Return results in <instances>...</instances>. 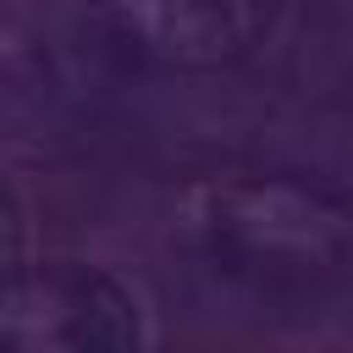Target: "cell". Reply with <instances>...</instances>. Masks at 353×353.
Segmentation results:
<instances>
[{
	"label": "cell",
	"instance_id": "obj_2",
	"mask_svg": "<svg viewBox=\"0 0 353 353\" xmlns=\"http://www.w3.org/2000/svg\"><path fill=\"white\" fill-rule=\"evenodd\" d=\"M0 353H143L132 287L83 259L0 265Z\"/></svg>",
	"mask_w": 353,
	"mask_h": 353
},
{
	"label": "cell",
	"instance_id": "obj_1",
	"mask_svg": "<svg viewBox=\"0 0 353 353\" xmlns=\"http://www.w3.org/2000/svg\"><path fill=\"white\" fill-rule=\"evenodd\" d=\"M182 232L254 276H336L353 265V199L298 171H232L182 193Z\"/></svg>",
	"mask_w": 353,
	"mask_h": 353
},
{
	"label": "cell",
	"instance_id": "obj_3",
	"mask_svg": "<svg viewBox=\"0 0 353 353\" xmlns=\"http://www.w3.org/2000/svg\"><path fill=\"white\" fill-rule=\"evenodd\" d=\"M83 22L105 50L171 72H204L237 50V22L221 0H83Z\"/></svg>",
	"mask_w": 353,
	"mask_h": 353
},
{
	"label": "cell",
	"instance_id": "obj_4",
	"mask_svg": "<svg viewBox=\"0 0 353 353\" xmlns=\"http://www.w3.org/2000/svg\"><path fill=\"white\" fill-rule=\"evenodd\" d=\"M22 243H28V221H22V204L0 188V265L22 259Z\"/></svg>",
	"mask_w": 353,
	"mask_h": 353
}]
</instances>
